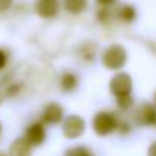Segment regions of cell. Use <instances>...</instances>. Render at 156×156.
<instances>
[{
    "label": "cell",
    "instance_id": "7c38bea8",
    "mask_svg": "<svg viewBox=\"0 0 156 156\" xmlns=\"http://www.w3.org/2000/svg\"><path fill=\"white\" fill-rule=\"evenodd\" d=\"M61 88L62 91L65 93H71L77 88V76L70 73V71H65L62 76H61Z\"/></svg>",
    "mask_w": 156,
    "mask_h": 156
},
{
    "label": "cell",
    "instance_id": "d6986e66",
    "mask_svg": "<svg viewBox=\"0 0 156 156\" xmlns=\"http://www.w3.org/2000/svg\"><path fill=\"white\" fill-rule=\"evenodd\" d=\"M155 106H156V93H155Z\"/></svg>",
    "mask_w": 156,
    "mask_h": 156
},
{
    "label": "cell",
    "instance_id": "8992f818",
    "mask_svg": "<svg viewBox=\"0 0 156 156\" xmlns=\"http://www.w3.org/2000/svg\"><path fill=\"white\" fill-rule=\"evenodd\" d=\"M27 143L32 146V147H38L44 143L46 140V129H44V124L43 123H32L27 130H26V136Z\"/></svg>",
    "mask_w": 156,
    "mask_h": 156
},
{
    "label": "cell",
    "instance_id": "9a60e30c",
    "mask_svg": "<svg viewBox=\"0 0 156 156\" xmlns=\"http://www.w3.org/2000/svg\"><path fill=\"white\" fill-rule=\"evenodd\" d=\"M6 62H8V55H6V52H3L0 49V71L6 67Z\"/></svg>",
    "mask_w": 156,
    "mask_h": 156
},
{
    "label": "cell",
    "instance_id": "9c48e42d",
    "mask_svg": "<svg viewBox=\"0 0 156 156\" xmlns=\"http://www.w3.org/2000/svg\"><path fill=\"white\" fill-rule=\"evenodd\" d=\"M8 156H32V146L26 138H17L9 146Z\"/></svg>",
    "mask_w": 156,
    "mask_h": 156
},
{
    "label": "cell",
    "instance_id": "e0dca14e",
    "mask_svg": "<svg viewBox=\"0 0 156 156\" xmlns=\"http://www.w3.org/2000/svg\"><path fill=\"white\" fill-rule=\"evenodd\" d=\"M147 156H156V141H153L147 150Z\"/></svg>",
    "mask_w": 156,
    "mask_h": 156
},
{
    "label": "cell",
    "instance_id": "277c9868",
    "mask_svg": "<svg viewBox=\"0 0 156 156\" xmlns=\"http://www.w3.org/2000/svg\"><path fill=\"white\" fill-rule=\"evenodd\" d=\"M109 90L115 97L127 96L132 93V77L127 73H117L109 83Z\"/></svg>",
    "mask_w": 156,
    "mask_h": 156
},
{
    "label": "cell",
    "instance_id": "3957f363",
    "mask_svg": "<svg viewBox=\"0 0 156 156\" xmlns=\"http://www.w3.org/2000/svg\"><path fill=\"white\" fill-rule=\"evenodd\" d=\"M85 120L79 115H70L64 120V124H62V132H64V136L68 138V140H76L79 138L80 135H83L85 132Z\"/></svg>",
    "mask_w": 156,
    "mask_h": 156
},
{
    "label": "cell",
    "instance_id": "6da1fadb",
    "mask_svg": "<svg viewBox=\"0 0 156 156\" xmlns=\"http://www.w3.org/2000/svg\"><path fill=\"white\" fill-rule=\"evenodd\" d=\"M127 61V52L120 44H112L102 53V64L108 70H120Z\"/></svg>",
    "mask_w": 156,
    "mask_h": 156
},
{
    "label": "cell",
    "instance_id": "5bb4252c",
    "mask_svg": "<svg viewBox=\"0 0 156 156\" xmlns=\"http://www.w3.org/2000/svg\"><path fill=\"white\" fill-rule=\"evenodd\" d=\"M117 105H118V108H120L121 111H127V109L132 108L133 99H132L130 94H127V96H121V97H117Z\"/></svg>",
    "mask_w": 156,
    "mask_h": 156
},
{
    "label": "cell",
    "instance_id": "5b68a950",
    "mask_svg": "<svg viewBox=\"0 0 156 156\" xmlns=\"http://www.w3.org/2000/svg\"><path fill=\"white\" fill-rule=\"evenodd\" d=\"M133 118H135L136 124H140V126H153L156 121V108L153 105L144 102L135 111Z\"/></svg>",
    "mask_w": 156,
    "mask_h": 156
},
{
    "label": "cell",
    "instance_id": "4fadbf2b",
    "mask_svg": "<svg viewBox=\"0 0 156 156\" xmlns=\"http://www.w3.org/2000/svg\"><path fill=\"white\" fill-rule=\"evenodd\" d=\"M64 156H94V155H93V152L88 147H85V146H76V147L68 149Z\"/></svg>",
    "mask_w": 156,
    "mask_h": 156
},
{
    "label": "cell",
    "instance_id": "ba28073f",
    "mask_svg": "<svg viewBox=\"0 0 156 156\" xmlns=\"http://www.w3.org/2000/svg\"><path fill=\"white\" fill-rule=\"evenodd\" d=\"M41 118L46 124H58L64 120V109L59 103H49L44 108Z\"/></svg>",
    "mask_w": 156,
    "mask_h": 156
},
{
    "label": "cell",
    "instance_id": "2e32d148",
    "mask_svg": "<svg viewBox=\"0 0 156 156\" xmlns=\"http://www.w3.org/2000/svg\"><path fill=\"white\" fill-rule=\"evenodd\" d=\"M12 5V0H0V12H5L11 8Z\"/></svg>",
    "mask_w": 156,
    "mask_h": 156
},
{
    "label": "cell",
    "instance_id": "52a82bcc",
    "mask_svg": "<svg viewBox=\"0 0 156 156\" xmlns=\"http://www.w3.org/2000/svg\"><path fill=\"white\" fill-rule=\"evenodd\" d=\"M35 12L43 18H53L59 12V2L58 0H37Z\"/></svg>",
    "mask_w": 156,
    "mask_h": 156
},
{
    "label": "cell",
    "instance_id": "8fae6325",
    "mask_svg": "<svg viewBox=\"0 0 156 156\" xmlns=\"http://www.w3.org/2000/svg\"><path fill=\"white\" fill-rule=\"evenodd\" d=\"M115 15H117V18H120L124 23H132L136 18V11L132 5H123L117 9Z\"/></svg>",
    "mask_w": 156,
    "mask_h": 156
},
{
    "label": "cell",
    "instance_id": "ffe728a7",
    "mask_svg": "<svg viewBox=\"0 0 156 156\" xmlns=\"http://www.w3.org/2000/svg\"><path fill=\"white\" fill-rule=\"evenodd\" d=\"M0 133H2V124H0Z\"/></svg>",
    "mask_w": 156,
    "mask_h": 156
},
{
    "label": "cell",
    "instance_id": "7402d4cb",
    "mask_svg": "<svg viewBox=\"0 0 156 156\" xmlns=\"http://www.w3.org/2000/svg\"><path fill=\"white\" fill-rule=\"evenodd\" d=\"M155 126H156V121H155Z\"/></svg>",
    "mask_w": 156,
    "mask_h": 156
},
{
    "label": "cell",
    "instance_id": "7a4b0ae2",
    "mask_svg": "<svg viewBox=\"0 0 156 156\" xmlns=\"http://www.w3.org/2000/svg\"><path fill=\"white\" fill-rule=\"evenodd\" d=\"M117 126H118V118L114 112L102 111L96 114V117L93 118V129L100 136L111 135L112 132L117 130Z\"/></svg>",
    "mask_w": 156,
    "mask_h": 156
},
{
    "label": "cell",
    "instance_id": "ac0fdd59",
    "mask_svg": "<svg viewBox=\"0 0 156 156\" xmlns=\"http://www.w3.org/2000/svg\"><path fill=\"white\" fill-rule=\"evenodd\" d=\"M102 6H111V5H114L117 0H97Z\"/></svg>",
    "mask_w": 156,
    "mask_h": 156
},
{
    "label": "cell",
    "instance_id": "44dd1931",
    "mask_svg": "<svg viewBox=\"0 0 156 156\" xmlns=\"http://www.w3.org/2000/svg\"><path fill=\"white\" fill-rule=\"evenodd\" d=\"M0 156H5V155H2V153H0Z\"/></svg>",
    "mask_w": 156,
    "mask_h": 156
},
{
    "label": "cell",
    "instance_id": "30bf717a",
    "mask_svg": "<svg viewBox=\"0 0 156 156\" xmlns=\"http://www.w3.org/2000/svg\"><path fill=\"white\" fill-rule=\"evenodd\" d=\"M64 9L73 15H77L80 12H83L88 6V0H64L62 2Z\"/></svg>",
    "mask_w": 156,
    "mask_h": 156
}]
</instances>
